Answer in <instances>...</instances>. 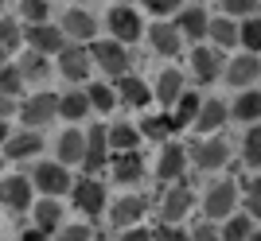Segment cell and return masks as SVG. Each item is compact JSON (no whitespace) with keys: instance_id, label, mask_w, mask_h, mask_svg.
Returning <instances> with one entry per match:
<instances>
[{"instance_id":"7a4b0ae2","label":"cell","mask_w":261,"mask_h":241,"mask_svg":"<svg viewBox=\"0 0 261 241\" xmlns=\"http://www.w3.org/2000/svg\"><path fill=\"white\" fill-rule=\"evenodd\" d=\"M32 191H35V183L28 175H0V206L8 214H23V210L35 206Z\"/></svg>"},{"instance_id":"74e56055","label":"cell","mask_w":261,"mask_h":241,"mask_svg":"<svg viewBox=\"0 0 261 241\" xmlns=\"http://www.w3.org/2000/svg\"><path fill=\"white\" fill-rule=\"evenodd\" d=\"M47 12H51V0H20V16L28 23H47Z\"/></svg>"},{"instance_id":"603a6c76","label":"cell","mask_w":261,"mask_h":241,"mask_svg":"<svg viewBox=\"0 0 261 241\" xmlns=\"http://www.w3.org/2000/svg\"><path fill=\"white\" fill-rule=\"evenodd\" d=\"M59 27L66 32V39H78V43H82V39H90V35L98 32L94 16H90V12H82V8H70V12L63 16V23H59Z\"/></svg>"},{"instance_id":"ee69618b","label":"cell","mask_w":261,"mask_h":241,"mask_svg":"<svg viewBox=\"0 0 261 241\" xmlns=\"http://www.w3.org/2000/svg\"><path fill=\"white\" fill-rule=\"evenodd\" d=\"M55 241H90V226H63V230L55 233Z\"/></svg>"},{"instance_id":"5bb4252c","label":"cell","mask_w":261,"mask_h":241,"mask_svg":"<svg viewBox=\"0 0 261 241\" xmlns=\"http://www.w3.org/2000/svg\"><path fill=\"white\" fill-rule=\"evenodd\" d=\"M109 164V129L106 125H94L86 132V167L90 171H101Z\"/></svg>"},{"instance_id":"9a60e30c","label":"cell","mask_w":261,"mask_h":241,"mask_svg":"<svg viewBox=\"0 0 261 241\" xmlns=\"http://www.w3.org/2000/svg\"><path fill=\"white\" fill-rule=\"evenodd\" d=\"M187 148H179V144H172V148H164L160 160H156V175L164 179V183H179V175H184L187 167Z\"/></svg>"},{"instance_id":"f907efd6","label":"cell","mask_w":261,"mask_h":241,"mask_svg":"<svg viewBox=\"0 0 261 241\" xmlns=\"http://www.w3.org/2000/svg\"><path fill=\"white\" fill-rule=\"evenodd\" d=\"M12 140V129H8V120H0V148Z\"/></svg>"},{"instance_id":"c3c4849f","label":"cell","mask_w":261,"mask_h":241,"mask_svg":"<svg viewBox=\"0 0 261 241\" xmlns=\"http://www.w3.org/2000/svg\"><path fill=\"white\" fill-rule=\"evenodd\" d=\"M121 241H152V233L144 230V226H137V230H125V233H121Z\"/></svg>"},{"instance_id":"30bf717a","label":"cell","mask_w":261,"mask_h":241,"mask_svg":"<svg viewBox=\"0 0 261 241\" xmlns=\"http://www.w3.org/2000/svg\"><path fill=\"white\" fill-rule=\"evenodd\" d=\"M234 202H238V183L222 179V183H215L207 191V198H203V214H207V218H230V214H234Z\"/></svg>"},{"instance_id":"277c9868","label":"cell","mask_w":261,"mask_h":241,"mask_svg":"<svg viewBox=\"0 0 261 241\" xmlns=\"http://www.w3.org/2000/svg\"><path fill=\"white\" fill-rule=\"evenodd\" d=\"M187 152H191L199 171H218V167H226V160H230V144L222 140V136H199Z\"/></svg>"},{"instance_id":"8d00e7d4","label":"cell","mask_w":261,"mask_h":241,"mask_svg":"<svg viewBox=\"0 0 261 241\" xmlns=\"http://www.w3.org/2000/svg\"><path fill=\"white\" fill-rule=\"evenodd\" d=\"M0 43L8 47V51H16L20 43H28V39H23V27L16 20H8V16H0Z\"/></svg>"},{"instance_id":"ba28073f","label":"cell","mask_w":261,"mask_h":241,"mask_svg":"<svg viewBox=\"0 0 261 241\" xmlns=\"http://www.w3.org/2000/svg\"><path fill=\"white\" fill-rule=\"evenodd\" d=\"M23 39H28L32 51H43V55H59L66 47V32L55 27V23H28V27H23Z\"/></svg>"},{"instance_id":"44dd1931","label":"cell","mask_w":261,"mask_h":241,"mask_svg":"<svg viewBox=\"0 0 261 241\" xmlns=\"http://www.w3.org/2000/svg\"><path fill=\"white\" fill-rule=\"evenodd\" d=\"M226 105H222V101H203V109H199V117H195V125H191V129L199 132V136H215L218 129H222V125H226Z\"/></svg>"},{"instance_id":"4fadbf2b","label":"cell","mask_w":261,"mask_h":241,"mask_svg":"<svg viewBox=\"0 0 261 241\" xmlns=\"http://www.w3.org/2000/svg\"><path fill=\"white\" fill-rule=\"evenodd\" d=\"M195 206V195H191V191H187L184 183H175L172 191H168V195H164V202H160V214H164V222H179V218H187V210Z\"/></svg>"},{"instance_id":"816d5d0a","label":"cell","mask_w":261,"mask_h":241,"mask_svg":"<svg viewBox=\"0 0 261 241\" xmlns=\"http://www.w3.org/2000/svg\"><path fill=\"white\" fill-rule=\"evenodd\" d=\"M0 66H8V47L0 43Z\"/></svg>"},{"instance_id":"b9f144b4","label":"cell","mask_w":261,"mask_h":241,"mask_svg":"<svg viewBox=\"0 0 261 241\" xmlns=\"http://www.w3.org/2000/svg\"><path fill=\"white\" fill-rule=\"evenodd\" d=\"M222 8H226V16H253L257 12V0H222Z\"/></svg>"},{"instance_id":"bcb514c9","label":"cell","mask_w":261,"mask_h":241,"mask_svg":"<svg viewBox=\"0 0 261 241\" xmlns=\"http://www.w3.org/2000/svg\"><path fill=\"white\" fill-rule=\"evenodd\" d=\"M191 241H222V233H218L215 226H195V233H191Z\"/></svg>"},{"instance_id":"8992f818","label":"cell","mask_w":261,"mask_h":241,"mask_svg":"<svg viewBox=\"0 0 261 241\" xmlns=\"http://www.w3.org/2000/svg\"><path fill=\"white\" fill-rule=\"evenodd\" d=\"M70 198H74V206L86 214V218H101V210H106V183L101 179H78L70 187Z\"/></svg>"},{"instance_id":"d6986e66","label":"cell","mask_w":261,"mask_h":241,"mask_svg":"<svg viewBox=\"0 0 261 241\" xmlns=\"http://www.w3.org/2000/svg\"><path fill=\"white\" fill-rule=\"evenodd\" d=\"M109 171H113V179H117V183H141L144 160H141V152H137V148H133V152H117Z\"/></svg>"},{"instance_id":"f5cc1de1","label":"cell","mask_w":261,"mask_h":241,"mask_svg":"<svg viewBox=\"0 0 261 241\" xmlns=\"http://www.w3.org/2000/svg\"><path fill=\"white\" fill-rule=\"evenodd\" d=\"M250 241H261V230H253V233H250Z\"/></svg>"},{"instance_id":"d6a6232c","label":"cell","mask_w":261,"mask_h":241,"mask_svg":"<svg viewBox=\"0 0 261 241\" xmlns=\"http://www.w3.org/2000/svg\"><path fill=\"white\" fill-rule=\"evenodd\" d=\"M250 233H253L250 214H230L226 226H222V241H250Z\"/></svg>"},{"instance_id":"e0dca14e","label":"cell","mask_w":261,"mask_h":241,"mask_svg":"<svg viewBox=\"0 0 261 241\" xmlns=\"http://www.w3.org/2000/svg\"><path fill=\"white\" fill-rule=\"evenodd\" d=\"M39 152H43V136L35 129L12 132V140L4 144V156H8V160H32V156H39Z\"/></svg>"},{"instance_id":"7dc6e473","label":"cell","mask_w":261,"mask_h":241,"mask_svg":"<svg viewBox=\"0 0 261 241\" xmlns=\"http://www.w3.org/2000/svg\"><path fill=\"white\" fill-rule=\"evenodd\" d=\"M12 113H16V98H12V94H4V89H0V120H8Z\"/></svg>"},{"instance_id":"db71d44e","label":"cell","mask_w":261,"mask_h":241,"mask_svg":"<svg viewBox=\"0 0 261 241\" xmlns=\"http://www.w3.org/2000/svg\"><path fill=\"white\" fill-rule=\"evenodd\" d=\"M0 16H4V0H0Z\"/></svg>"},{"instance_id":"f1b7e54d","label":"cell","mask_w":261,"mask_h":241,"mask_svg":"<svg viewBox=\"0 0 261 241\" xmlns=\"http://www.w3.org/2000/svg\"><path fill=\"white\" fill-rule=\"evenodd\" d=\"M211 39H215V47H234L242 43V27L234 23V16H222V20H211Z\"/></svg>"},{"instance_id":"7bdbcfd3","label":"cell","mask_w":261,"mask_h":241,"mask_svg":"<svg viewBox=\"0 0 261 241\" xmlns=\"http://www.w3.org/2000/svg\"><path fill=\"white\" fill-rule=\"evenodd\" d=\"M152 241H191V233H184L179 226H172V222H164L160 230H152Z\"/></svg>"},{"instance_id":"9c48e42d","label":"cell","mask_w":261,"mask_h":241,"mask_svg":"<svg viewBox=\"0 0 261 241\" xmlns=\"http://www.w3.org/2000/svg\"><path fill=\"white\" fill-rule=\"evenodd\" d=\"M191 74L199 82H215V78L226 74V58H222V47H203L199 43L191 51Z\"/></svg>"},{"instance_id":"83f0119b","label":"cell","mask_w":261,"mask_h":241,"mask_svg":"<svg viewBox=\"0 0 261 241\" xmlns=\"http://www.w3.org/2000/svg\"><path fill=\"white\" fill-rule=\"evenodd\" d=\"M199 109H203V101H199L195 94H184V98L175 101V109H172L175 132H179V129H191V125H195V117H199Z\"/></svg>"},{"instance_id":"1f68e13d","label":"cell","mask_w":261,"mask_h":241,"mask_svg":"<svg viewBox=\"0 0 261 241\" xmlns=\"http://www.w3.org/2000/svg\"><path fill=\"white\" fill-rule=\"evenodd\" d=\"M20 74H23V82H43L47 78V55L43 51H28L20 58Z\"/></svg>"},{"instance_id":"9f6ffc18","label":"cell","mask_w":261,"mask_h":241,"mask_svg":"<svg viewBox=\"0 0 261 241\" xmlns=\"http://www.w3.org/2000/svg\"><path fill=\"white\" fill-rule=\"evenodd\" d=\"M0 210H4V206H0Z\"/></svg>"},{"instance_id":"f35d334b","label":"cell","mask_w":261,"mask_h":241,"mask_svg":"<svg viewBox=\"0 0 261 241\" xmlns=\"http://www.w3.org/2000/svg\"><path fill=\"white\" fill-rule=\"evenodd\" d=\"M0 89H4V94H12V98L23 89V74H20V66H16V63L0 66Z\"/></svg>"},{"instance_id":"e575fe53","label":"cell","mask_w":261,"mask_h":241,"mask_svg":"<svg viewBox=\"0 0 261 241\" xmlns=\"http://www.w3.org/2000/svg\"><path fill=\"white\" fill-rule=\"evenodd\" d=\"M234 117L238 120H257L261 117V94L257 89H250V94H242V98L234 101Z\"/></svg>"},{"instance_id":"3957f363","label":"cell","mask_w":261,"mask_h":241,"mask_svg":"<svg viewBox=\"0 0 261 241\" xmlns=\"http://www.w3.org/2000/svg\"><path fill=\"white\" fill-rule=\"evenodd\" d=\"M32 183H35V191H43V195L59 198V195H66V191L74 187V179H70L66 164H59V160H43V164L32 171Z\"/></svg>"},{"instance_id":"60d3db41","label":"cell","mask_w":261,"mask_h":241,"mask_svg":"<svg viewBox=\"0 0 261 241\" xmlns=\"http://www.w3.org/2000/svg\"><path fill=\"white\" fill-rule=\"evenodd\" d=\"M242 198H246V214L261 218V179H250V183L242 187Z\"/></svg>"},{"instance_id":"5b68a950","label":"cell","mask_w":261,"mask_h":241,"mask_svg":"<svg viewBox=\"0 0 261 241\" xmlns=\"http://www.w3.org/2000/svg\"><path fill=\"white\" fill-rule=\"evenodd\" d=\"M90 55H94V63H98L109 78L129 74V55H125V43H117V39H98V43H90Z\"/></svg>"},{"instance_id":"ffe728a7","label":"cell","mask_w":261,"mask_h":241,"mask_svg":"<svg viewBox=\"0 0 261 241\" xmlns=\"http://www.w3.org/2000/svg\"><path fill=\"white\" fill-rule=\"evenodd\" d=\"M59 164H86V132L78 129H66L59 136Z\"/></svg>"},{"instance_id":"d590c367","label":"cell","mask_w":261,"mask_h":241,"mask_svg":"<svg viewBox=\"0 0 261 241\" xmlns=\"http://www.w3.org/2000/svg\"><path fill=\"white\" fill-rule=\"evenodd\" d=\"M242 160L250 167H261V125H253L246 132V144H242Z\"/></svg>"},{"instance_id":"cb8c5ba5","label":"cell","mask_w":261,"mask_h":241,"mask_svg":"<svg viewBox=\"0 0 261 241\" xmlns=\"http://www.w3.org/2000/svg\"><path fill=\"white\" fill-rule=\"evenodd\" d=\"M117 94H121L125 105H133V109H144V105L152 101V89L144 86V78H133V74L117 78Z\"/></svg>"},{"instance_id":"f6af8a7d","label":"cell","mask_w":261,"mask_h":241,"mask_svg":"<svg viewBox=\"0 0 261 241\" xmlns=\"http://www.w3.org/2000/svg\"><path fill=\"white\" fill-rule=\"evenodd\" d=\"M148 12H156V16H168V12H175L179 8V0H141Z\"/></svg>"},{"instance_id":"4316f807","label":"cell","mask_w":261,"mask_h":241,"mask_svg":"<svg viewBox=\"0 0 261 241\" xmlns=\"http://www.w3.org/2000/svg\"><path fill=\"white\" fill-rule=\"evenodd\" d=\"M90 109H94V105H90V94H63V98H59V117L70 120V125H78Z\"/></svg>"},{"instance_id":"11a10c76","label":"cell","mask_w":261,"mask_h":241,"mask_svg":"<svg viewBox=\"0 0 261 241\" xmlns=\"http://www.w3.org/2000/svg\"><path fill=\"white\" fill-rule=\"evenodd\" d=\"M0 167H4V156H0Z\"/></svg>"},{"instance_id":"7c38bea8","label":"cell","mask_w":261,"mask_h":241,"mask_svg":"<svg viewBox=\"0 0 261 241\" xmlns=\"http://www.w3.org/2000/svg\"><path fill=\"white\" fill-rule=\"evenodd\" d=\"M144 210H148V202H144L141 195H125V198H117V202L109 206V222L121 226V230H129V226H141Z\"/></svg>"},{"instance_id":"836d02e7","label":"cell","mask_w":261,"mask_h":241,"mask_svg":"<svg viewBox=\"0 0 261 241\" xmlns=\"http://www.w3.org/2000/svg\"><path fill=\"white\" fill-rule=\"evenodd\" d=\"M86 94H90V105H94L98 113H109V109L121 101V94H117V89H109L106 82H94V86H86Z\"/></svg>"},{"instance_id":"8fae6325","label":"cell","mask_w":261,"mask_h":241,"mask_svg":"<svg viewBox=\"0 0 261 241\" xmlns=\"http://www.w3.org/2000/svg\"><path fill=\"white\" fill-rule=\"evenodd\" d=\"M106 23H109V32H113V39L117 43H137L141 39V16L133 8H125V4H117V8H109V16H106Z\"/></svg>"},{"instance_id":"681fc988","label":"cell","mask_w":261,"mask_h":241,"mask_svg":"<svg viewBox=\"0 0 261 241\" xmlns=\"http://www.w3.org/2000/svg\"><path fill=\"white\" fill-rule=\"evenodd\" d=\"M20 241H47V233L39 230V226H32V230H23V237Z\"/></svg>"},{"instance_id":"ac0fdd59","label":"cell","mask_w":261,"mask_h":241,"mask_svg":"<svg viewBox=\"0 0 261 241\" xmlns=\"http://www.w3.org/2000/svg\"><path fill=\"white\" fill-rule=\"evenodd\" d=\"M257 74H261V58L253 55V51H246V55H238L234 63H226V82L230 86H250Z\"/></svg>"},{"instance_id":"6da1fadb","label":"cell","mask_w":261,"mask_h":241,"mask_svg":"<svg viewBox=\"0 0 261 241\" xmlns=\"http://www.w3.org/2000/svg\"><path fill=\"white\" fill-rule=\"evenodd\" d=\"M59 117V94L51 89H39V94H28L20 101V120L28 129H39V125H51Z\"/></svg>"},{"instance_id":"52a82bcc","label":"cell","mask_w":261,"mask_h":241,"mask_svg":"<svg viewBox=\"0 0 261 241\" xmlns=\"http://www.w3.org/2000/svg\"><path fill=\"white\" fill-rule=\"evenodd\" d=\"M90 66H94V55H90V47L82 43H66L59 51V74L66 82H86L90 78Z\"/></svg>"},{"instance_id":"484cf974","label":"cell","mask_w":261,"mask_h":241,"mask_svg":"<svg viewBox=\"0 0 261 241\" xmlns=\"http://www.w3.org/2000/svg\"><path fill=\"white\" fill-rule=\"evenodd\" d=\"M175 27L187 35V39H203V35L211 32V20L203 8H184L179 12V20H175Z\"/></svg>"},{"instance_id":"f546056e","label":"cell","mask_w":261,"mask_h":241,"mask_svg":"<svg viewBox=\"0 0 261 241\" xmlns=\"http://www.w3.org/2000/svg\"><path fill=\"white\" fill-rule=\"evenodd\" d=\"M141 144V129L137 125H109V148L113 152H133Z\"/></svg>"},{"instance_id":"ab89813d","label":"cell","mask_w":261,"mask_h":241,"mask_svg":"<svg viewBox=\"0 0 261 241\" xmlns=\"http://www.w3.org/2000/svg\"><path fill=\"white\" fill-rule=\"evenodd\" d=\"M242 47L246 51H261V20L257 16H246V23H242Z\"/></svg>"},{"instance_id":"4dcf8cb0","label":"cell","mask_w":261,"mask_h":241,"mask_svg":"<svg viewBox=\"0 0 261 241\" xmlns=\"http://www.w3.org/2000/svg\"><path fill=\"white\" fill-rule=\"evenodd\" d=\"M172 132H175L172 113H152V117L141 120V136H148V140H168Z\"/></svg>"},{"instance_id":"7402d4cb","label":"cell","mask_w":261,"mask_h":241,"mask_svg":"<svg viewBox=\"0 0 261 241\" xmlns=\"http://www.w3.org/2000/svg\"><path fill=\"white\" fill-rule=\"evenodd\" d=\"M179 27H172V23H152L148 27V43H152V51H160V55L175 58L179 55Z\"/></svg>"},{"instance_id":"2e32d148","label":"cell","mask_w":261,"mask_h":241,"mask_svg":"<svg viewBox=\"0 0 261 241\" xmlns=\"http://www.w3.org/2000/svg\"><path fill=\"white\" fill-rule=\"evenodd\" d=\"M32 222H35L43 233H59V230H63V206H59V198L43 195V198L32 206Z\"/></svg>"},{"instance_id":"d4e9b609","label":"cell","mask_w":261,"mask_h":241,"mask_svg":"<svg viewBox=\"0 0 261 241\" xmlns=\"http://www.w3.org/2000/svg\"><path fill=\"white\" fill-rule=\"evenodd\" d=\"M184 94H187V89H184V74H179V70H164V74L156 78V98H160L168 109H172Z\"/></svg>"}]
</instances>
